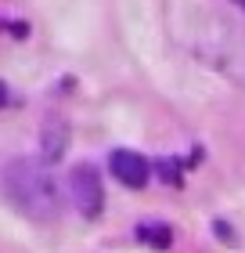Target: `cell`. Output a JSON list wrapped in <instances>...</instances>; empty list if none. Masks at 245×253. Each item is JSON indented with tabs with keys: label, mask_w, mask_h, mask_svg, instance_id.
<instances>
[{
	"label": "cell",
	"mask_w": 245,
	"mask_h": 253,
	"mask_svg": "<svg viewBox=\"0 0 245 253\" xmlns=\"http://www.w3.org/2000/svg\"><path fill=\"white\" fill-rule=\"evenodd\" d=\"M0 188H4V199L15 206L22 217L36 224H51L62 217V188L47 167L40 159H11L0 170Z\"/></svg>",
	"instance_id": "1"
},
{
	"label": "cell",
	"mask_w": 245,
	"mask_h": 253,
	"mask_svg": "<svg viewBox=\"0 0 245 253\" xmlns=\"http://www.w3.org/2000/svg\"><path fill=\"white\" fill-rule=\"evenodd\" d=\"M69 195H72V206L87 221L101 217V206H105V188H101V174L94 163H76L69 170Z\"/></svg>",
	"instance_id": "2"
},
{
	"label": "cell",
	"mask_w": 245,
	"mask_h": 253,
	"mask_svg": "<svg viewBox=\"0 0 245 253\" xmlns=\"http://www.w3.org/2000/svg\"><path fill=\"white\" fill-rule=\"evenodd\" d=\"M108 170H112V177L123 181L126 188H144L148 177H151V163L141 152H134V148H115L112 159H108Z\"/></svg>",
	"instance_id": "3"
},
{
	"label": "cell",
	"mask_w": 245,
	"mask_h": 253,
	"mask_svg": "<svg viewBox=\"0 0 245 253\" xmlns=\"http://www.w3.org/2000/svg\"><path fill=\"white\" fill-rule=\"evenodd\" d=\"M69 148V123L58 116V112H51L47 120L40 123V152L47 163H58V159L65 156Z\"/></svg>",
	"instance_id": "4"
},
{
	"label": "cell",
	"mask_w": 245,
	"mask_h": 253,
	"mask_svg": "<svg viewBox=\"0 0 245 253\" xmlns=\"http://www.w3.org/2000/svg\"><path fill=\"white\" fill-rule=\"evenodd\" d=\"M137 239H141L144 246H155V250H170V243H173V228L170 224H162V221H155V224H141L137 228Z\"/></svg>",
	"instance_id": "5"
},
{
	"label": "cell",
	"mask_w": 245,
	"mask_h": 253,
	"mask_svg": "<svg viewBox=\"0 0 245 253\" xmlns=\"http://www.w3.org/2000/svg\"><path fill=\"white\" fill-rule=\"evenodd\" d=\"M7 101H11V87L0 80V109H7Z\"/></svg>",
	"instance_id": "6"
},
{
	"label": "cell",
	"mask_w": 245,
	"mask_h": 253,
	"mask_svg": "<svg viewBox=\"0 0 245 253\" xmlns=\"http://www.w3.org/2000/svg\"><path fill=\"white\" fill-rule=\"evenodd\" d=\"M231 4H235V7H242V11H245V0H231Z\"/></svg>",
	"instance_id": "7"
}]
</instances>
